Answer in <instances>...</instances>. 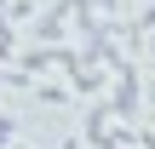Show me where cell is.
I'll use <instances>...</instances> for the list:
<instances>
[{
  "instance_id": "1",
  "label": "cell",
  "mask_w": 155,
  "mask_h": 149,
  "mask_svg": "<svg viewBox=\"0 0 155 149\" xmlns=\"http://www.w3.org/2000/svg\"><path fill=\"white\" fill-rule=\"evenodd\" d=\"M109 115L127 121V126L144 115V103H138V75H132V69H121V86H115V98H109Z\"/></svg>"
},
{
  "instance_id": "2",
  "label": "cell",
  "mask_w": 155,
  "mask_h": 149,
  "mask_svg": "<svg viewBox=\"0 0 155 149\" xmlns=\"http://www.w3.org/2000/svg\"><path fill=\"white\" fill-rule=\"evenodd\" d=\"M81 144H92V149H104V144H109V103H92V109H86Z\"/></svg>"
},
{
  "instance_id": "3",
  "label": "cell",
  "mask_w": 155,
  "mask_h": 149,
  "mask_svg": "<svg viewBox=\"0 0 155 149\" xmlns=\"http://www.w3.org/2000/svg\"><path fill=\"white\" fill-rule=\"evenodd\" d=\"M98 80H104V75H98V69H86V63H75V86H81V92H92V86H98Z\"/></svg>"
},
{
  "instance_id": "4",
  "label": "cell",
  "mask_w": 155,
  "mask_h": 149,
  "mask_svg": "<svg viewBox=\"0 0 155 149\" xmlns=\"http://www.w3.org/2000/svg\"><path fill=\"white\" fill-rule=\"evenodd\" d=\"M12 138H17V115L0 109V149H12Z\"/></svg>"
},
{
  "instance_id": "5",
  "label": "cell",
  "mask_w": 155,
  "mask_h": 149,
  "mask_svg": "<svg viewBox=\"0 0 155 149\" xmlns=\"http://www.w3.org/2000/svg\"><path fill=\"white\" fill-rule=\"evenodd\" d=\"M58 149H81V138H63V144H58Z\"/></svg>"
},
{
  "instance_id": "6",
  "label": "cell",
  "mask_w": 155,
  "mask_h": 149,
  "mask_svg": "<svg viewBox=\"0 0 155 149\" xmlns=\"http://www.w3.org/2000/svg\"><path fill=\"white\" fill-rule=\"evenodd\" d=\"M12 149H35V144H17V138H12Z\"/></svg>"
}]
</instances>
